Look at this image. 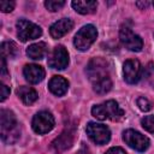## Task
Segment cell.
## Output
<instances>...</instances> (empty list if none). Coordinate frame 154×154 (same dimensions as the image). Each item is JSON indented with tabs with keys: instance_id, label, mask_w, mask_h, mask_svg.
I'll list each match as a JSON object with an SVG mask.
<instances>
[{
	"instance_id": "cell-1",
	"label": "cell",
	"mask_w": 154,
	"mask_h": 154,
	"mask_svg": "<svg viewBox=\"0 0 154 154\" xmlns=\"http://www.w3.org/2000/svg\"><path fill=\"white\" fill-rule=\"evenodd\" d=\"M0 128H1V138L5 143L11 144L19 138L20 129L16 120L14 114L8 109H1L0 112Z\"/></svg>"
},
{
	"instance_id": "cell-2",
	"label": "cell",
	"mask_w": 154,
	"mask_h": 154,
	"mask_svg": "<svg viewBox=\"0 0 154 154\" xmlns=\"http://www.w3.org/2000/svg\"><path fill=\"white\" fill-rule=\"evenodd\" d=\"M91 114L99 120H105V119L119 120L123 118L124 112L116 101L109 100V101H106L105 103L94 106L91 108Z\"/></svg>"
},
{
	"instance_id": "cell-3",
	"label": "cell",
	"mask_w": 154,
	"mask_h": 154,
	"mask_svg": "<svg viewBox=\"0 0 154 154\" xmlns=\"http://www.w3.org/2000/svg\"><path fill=\"white\" fill-rule=\"evenodd\" d=\"M97 37V30L94 25L88 24L79 29V31L76 34L73 45L78 51H87L96 40Z\"/></svg>"
},
{
	"instance_id": "cell-4",
	"label": "cell",
	"mask_w": 154,
	"mask_h": 154,
	"mask_svg": "<svg viewBox=\"0 0 154 154\" xmlns=\"http://www.w3.org/2000/svg\"><path fill=\"white\" fill-rule=\"evenodd\" d=\"M87 75L89 79L94 83L97 82L102 78L108 77V71H109V65L107 60L102 58H93L87 66Z\"/></svg>"
},
{
	"instance_id": "cell-5",
	"label": "cell",
	"mask_w": 154,
	"mask_h": 154,
	"mask_svg": "<svg viewBox=\"0 0 154 154\" xmlns=\"http://www.w3.org/2000/svg\"><path fill=\"white\" fill-rule=\"evenodd\" d=\"M85 131H87V135L89 136V138L99 146L106 144L111 138V131L103 124L89 123L85 128Z\"/></svg>"
},
{
	"instance_id": "cell-6",
	"label": "cell",
	"mask_w": 154,
	"mask_h": 154,
	"mask_svg": "<svg viewBox=\"0 0 154 154\" xmlns=\"http://www.w3.org/2000/svg\"><path fill=\"white\" fill-rule=\"evenodd\" d=\"M16 26H17V35L20 38V41H23V42L37 38L42 35L41 28L26 19H19L17 22Z\"/></svg>"
},
{
	"instance_id": "cell-7",
	"label": "cell",
	"mask_w": 154,
	"mask_h": 154,
	"mask_svg": "<svg viewBox=\"0 0 154 154\" xmlns=\"http://www.w3.org/2000/svg\"><path fill=\"white\" fill-rule=\"evenodd\" d=\"M123 140L125 141V143L129 147H131L132 149H135L137 152H144L149 147L148 137H146L144 135H142L138 131H135L132 129L125 130L123 132Z\"/></svg>"
},
{
	"instance_id": "cell-8",
	"label": "cell",
	"mask_w": 154,
	"mask_h": 154,
	"mask_svg": "<svg viewBox=\"0 0 154 154\" xmlns=\"http://www.w3.org/2000/svg\"><path fill=\"white\" fill-rule=\"evenodd\" d=\"M31 125H32V129L36 134H46L53 129L54 118H53L51 112L41 111L32 118Z\"/></svg>"
},
{
	"instance_id": "cell-9",
	"label": "cell",
	"mask_w": 154,
	"mask_h": 154,
	"mask_svg": "<svg viewBox=\"0 0 154 154\" xmlns=\"http://www.w3.org/2000/svg\"><path fill=\"white\" fill-rule=\"evenodd\" d=\"M119 37H120V41L130 51L132 52H140L143 47V41L142 38L134 34L132 30L128 26H122L120 31H119Z\"/></svg>"
},
{
	"instance_id": "cell-10",
	"label": "cell",
	"mask_w": 154,
	"mask_h": 154,
	"mask_svg": "<svg viewBox=\"0 0 154 154\" xmlns=\"http://www.w3.org/2000/svg\"><path fill=\"white\" fill-rule=\"evenodd\" d=\"M123 72H124V78L128 83L130 84H135L140 81L141 78V64L137 59H129L124 63V67H123Z\"/></svg>"
},
{
	"instance_id": "cell-11",
	"label": "cell",
	"mask_w": 154,
	"mask_h": 154,
	"mask_svg": "<svg viewBox=\"0 0 154 154\" xmlns=\"http://www.w3.org/2000/svg\"><path fill=\"white\" fill-rule=\"evenodd\" d=\"M69 64V53L63 46H57L48 58V65L53 69L63 70Z\"/></svg>"
},
{
	"instance_id": "cell-12",
	"label": "cell",
	"mask_w": 154,
	"mask_h": 154,
	"mask_svg": "<svg viewBox=\"0 0 154 154\" xmlns=\"http://www.w3.org/2000/svg\"><path fill=\"white\" fill-rule=\"evenodd\" d=\"M73 137H75V132L71 129H66L65 131H63L53 142H52V148L57 152V153H61L64 150H66L67 148H70L73 143Z\"/></svg>"
},
{
	"instance_id": "cell-13",
	"label": "cell",
	"mask_w": 154,
	"mask_h": 154,
	"mask_svg": "<svg viewBox=\"0 0 154 154\" xmlns=\"http://www.w3.org/2000/svg\"><path fill=\"white\" fill-rule=\"evenodd\" d=\"M24 77L29 83L36 84L45 78V70L42 66L36 64H29L24 66Z\"/></svg>"
},
{
	"instance_id": "cell-14",
	"label": "cell",
	"mask_w": 154,
	"mask_h": 154,
	"mask_svg": "<svg viewBox=\"0 0 154 154\" xmlns=\"http://www.w3.org/2000/svg\"><path fill=\"white\" fill-rule=\"evenodd\" d=\"M73 26V22L69 18H63L58 22H55L54 24L51 25L49 29V34L53 38H60L61 36H64L65 34H67Z\"/></svg>"
},
{
	"instance_id": "cell-15",
	"label": "cell",
	"mask_w": 154,
	"mask_h": 154,
	"mask_svg": "<svg viewBox=\"0 0 154 154\" xmlns=\"http://www.w3.org/2000/svg\"><path fill=\"white\" fill-rule=\"evenodd\" d=\"M48 88H49V90H51L54 95L61 96V95H64V94L67 91L69 82H67L64 77H61V76H54V77H52V79L49 81Z\"/></svg>"
},
{
	"instance_id": "cell-16",
	"label": "cell",
	"mask_w": 154,
	"mask_h": 154,
	"mask_svg": "<svg viewBox=\"0 0 154 154\" xmlns=\"http://www.w3.org/2000/svg\"><path fill=\"white\" fill-rule=\"evenodd\" d=\"M72 7L81 14H89L95 12L97 7V2L94 0H73Z\"/></svg>"
},
{
	"instance_id": "cell-17",
	"label": "cell",
	"mask_w": 154,
	"mask_h": 154,
	"mask_svg": "<svg viewBox=\"0 0 154 154\" xmlns=\"http://www.w3.org/2000/svg\"><path fill=\"white\" fill-rule=\"evenodd\" d=\"M47 53V46L45 42H37L34 45H30L26 49V54L29 58L34 59V60H38L42 59Z\"/></svg>"
},
{
	"instance_id": "cell-18",
	"label": "cell",
	"mask_w": 154,
	"mask_h": 154,
	"mask_svg": "<svg viewBox=\"0 0 154 154\" xmlns=\"http://www.w3.org/2000/svg\"><path fill=\"white\" fill-rule=\"evenodd\" d=\"M17 95L20 97V100L25 103V105H31L37 100V93L30 88V87H19L17 89Z\"/></svg>"
},
{
	"instance_id": "cell-19",
	"label": "cell",
	"mask_w": 154,
	"mask_h": 154,
	"mask_svg": "<svg viewBox=\"0 0 154 154\" xmlns=\"http://www.w3.org/2000/svg\"><path fill=\"white\" fill-rule=\"evenodd\" d=\"M2 58H14L18 54L17 45L13 41H5L1 45Z\"/></svg>"
},
{
	"instance_id": "cell-20",
	"label": "cell",
	"mask_w": 154,
	"mask_h": 154,
	"mask_svg": "<svg viewBox=\"0 0 154 154\" xmlns=\"http://www.w3.org/2000/svg\"><path fill=\"white\" fill-rule=\"evenodd\" d=\"M111 88H112V81L109 77H106L97 82H94V90H95V93H97L100 95L108 93L111 90Z\"/></svg>"
},
{
	"instance_id": "cell-21",
	"label": "cell",
	"mask_w": 154,
	"mask_h": 154,
	"mask_svg": "<svg viewBox=\"0 0 154 154\" xmlns=\"http://www.w3.org/2000/svg\"><path fill=\"white\" fill-rule=\"evenodd\" d=\"M64 5H65V1L64 0H47L45 2L46 8L48 11H51V12H55V11L60 10Z\"/></svg>"
},
{
	"instance_id": "cell-22",
	"label": "cell",
	"mask_w": 154,
	"mask_h": 154,
	"mask_svg": "<svg viewBox=\"0 0 154 154\" xmlns=\"http://www.w3.org/2000/svg\"><path fill=\"white\" fill-rule=\"evenodd\" d=\"M141 124L147 131L154 134V116H146L141 120Z\"/></svg>"
},
{
	"instance_id": "cell-23",
	"label": "cell",
	"mask_w": 154,
	"mask_h": 154,
	"mask_svg": "<svg viewBox=\"0 0 154 154\" xmlns=\"http://www.w3.org/2000/svg\"><path fill=\"white\" fill-rule=\"evenodd\" d=\"M136 103H137V106L140 107V109H142V111H144V112H147V111H149V109L152 108L150 101H149L147 97H144V96L138 97L137 101H136Z\"/></svg>"
},
{
	"instance_id": "cell-24",
	"label": "cell",
	"mask_w": 154,
	"mask_h": 154,
	"mask_svg": "<svg viewBox=\"0 0 154 154\" xmlns=\"http://www.w3.org/2000/svg\"><path fill=\"white\" fill-rule=\"evenodd\" d=\"M0 8L2 12H11L14 8L13 1H0Z\"/></svg>"
},
{
	"instance_id": "cell-25",
	"label": "cell",
	"mask_w": 154,
	"mask_h": 154,
	"mask_svg": "<svg viewBox=\"0 0 154 154\" xmlns=\"http://www.w3.org/2000/svg\"><path fill=\"white\" fill-rule=\"evenodd\" d=\"M0 89H1V97H0V100H1V101H5L6 97L10 95V88L2 83L1 87H0Z\"/></svg>"
},
{
	"instance_id": "cell-26",
	"label": "cell",
	"mask_w": 154,
	"mask_h": 154,
	"mask_svg": "<svg viewBox=\"0 0 154 154\" xmlns=\"http://www.w3.org/2000/svg\"><path fill=\"white\" fill-rule=\"evenodd\" d=\"M105 154H126V153L120 147H113V148H109Z\"/></svg>"
},
{
	"instance_id": "cell-27",
	"label": "cell",
	"mask_w": 154,
	"mask_h": 154,
	"mask_svg": "<svg viewBox=\"0 0 154 154\" xmlns=\"http://www.w3.org/2000/svg\"><path fill=\"white\" fill-rule=\"evenodd\" d=\"M136 5H137L138 7H143V8H144V7H147V6L149 5V2H148V1H144V2H140V1H138V2H136Z\"/></svg>"
},
{
	"instance_id": "cell-28",
	"label": "cell",
	"mask_w": 154,
	"mask_h": 154,
	"mask_svg": "<svg viewBox=\"0 0 154 154\" xmlns=\"http://www.w3.org/2000/svg\"><path fill=\"white\" fill-rule=\"evenodd\" d=\"M77 154H90V152H89L87 148H81V149L77 152Z\"/></svg>"
},
{
	"instance_id": "cell-29",
	"label": "cell",
	"mask_w": 154,
	"mask_h": 154,
	"mask_svg": "<svg viewBox=\"0 0 154 154\" xmlns=\"http://www.w3.org/2000/svg\"><path fill=\"white\" fill-rule=\"evenodd\" d=\"M153 6H154V2H153Z\"/></svg>"
}]
</instances>
